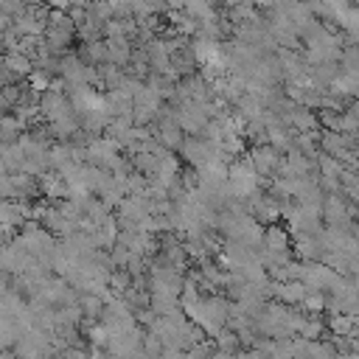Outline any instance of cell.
Here are the masks:
<instances>
[{
  "label": "cell",
  "instance_id": "6da1fadb",
  "mask_svg": "<svg viewBox=\"0 0 359 359\" xmlns=\"http://www.w3.org/2000/svg\"><path fill=\"white\" fill-rule=\"evenodd\" d=\"M252 168H255V174H269V171H275L278 168V149L275 146H258V149H252Z\"/></svg>",
  "mask_w": 359,
  "mask_h": 359
},
{
  "label": "cell",
  "instance_id": "7a4b0ae2",
  "mask_svg": "<svg viewBox=\"0 0 359 359\" xmlns=\"http://www.w3.org/2000/svg\"><path fill=\"white\" fill-rule=\"evenodd\" d=\"M129 56H132V48H129V39L126 36H109L107 39V62L123 65Z\"/></svg>",
  "mask_w": 359,
  "mask_h": 359
},
{
  "label": "cell",
  "instance_id": "3957f363",
  "mask_svg": "<svg viewBox=\"0 0 359 359\" xmlns=\"http://www.w3.org/2000/svg\"><path fill=\"white\" fill-rule=\"evenodd\" d=\"M81 309H84V311L93 317V314H98V311L104 309V303H101L95 294H87V297H81Z\"/></svg>",
  "mask_w": 359,
  "mask_h": 359
},
{
  "label": "cell",
  "instance_id": "277c9868",
  "mask_svg": "<svg viewBox=\"0 0 359 359\" xmlns=\"http://www.w3.org/2000/svg\"><path fill=\"white\" fill-rule=\"evenodd\" d=\"M348 115H351V118H353V123L359 126V101H353V107L348 109Z\"/></svg>",
  "mask_w": 359,
  "mask_h": 359
}]
</instances>
